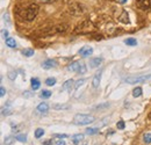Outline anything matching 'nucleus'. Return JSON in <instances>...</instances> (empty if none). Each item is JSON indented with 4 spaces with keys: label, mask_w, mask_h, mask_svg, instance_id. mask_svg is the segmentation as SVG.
I'll return each mask as SVG.
<instances>
[{
    "label": "nucleus",
    "mask_w": 151,
    "mask_h": 145,
    "mask_svg": "<svg viewBox=\"0 0 151 145\" xmlns=\"http://www.w3.org/2000/svg\"><path fill=\"white\" fill-rule=\"evenodd\" d=\"M93 30H94L93 23L90 20H84L73 29V34H88L92 33Z\"/></svg>",
    "instance_id": "1"
},
{
    "label": "nucleus",
    "mask_w": 151,
    "mask_h": 145,
    "mask_svg": "<svg viewBox=\"0 0 151 145\" xmlns=\"http://www.w3.org/2000/svg\"><path fill=\"white\" fill-rule=\"evenodd\" d=\"M38 13V6L36 4H30L26 11H23L21 13V17L23 19H26L27 21H33L34 19L36 18Z\"/></svg>",
    "instance_id": "2"
},
{
    "label": "nucleus",
    "mask_w": 151,
    "mask_h": 145,
    "mask_svg": "<svg viewBox=\"0 0 151 145\" xmlns=\"http://www.w3.org/2000/svg\"><path fill=\"white\" fill-rule=\"evenodd\" d=\"M94 116L92 115H85V114H77L73 117V123L77 126H87L90 123L94 122Z\"/></svg>",
    "instance_id": "3"
},
{
    "label": "nucleus",
    "mask_w": 151,
    "mask_h": 145,
    "mask_svg": "<svg viewBox=\"0 0 151 145\" xmlns=\"http://www.w3.org/2000/svg\"><path fill=\"white\" fill-rule=\"evenodd\" d=\"M68 12L73 15V17H80L83 15L85 12H86V8L84 5L79 4V2H71L69 5V8H68Z\"/></svg>",
    "instance_id": "4"
},
{
    "label": "nucleus",
    "mask_w": 151,
    "mask_h": 145,
    "mask_svg": "<svg viewBox=\"0 0 151 145\" xmlns=\"http://www.w3.org/2000/svg\"><path fill=\"white\" fill-rule=\"evenodd\" d=\"M68 70L69 71H72V72L85 73L86 72V66L83 63H80V62H73V63H71L68 66Z\"/></svg>",
    "instance_id": "5"
},
{
    "label": "nucleus",
    "mask_w": 151,
    "mask_h": 145,
    "mask_svg": "<svg viewBox=\"0 0 151 145\" xmlns=\"http://www.w3.org/2000/svg\"><path fill=\"white\" fill-rule=\"evenodd\" d=\"M149 79H151V74H149V75H138V77H128V78L124 79V81L127 84L132 85V84H138V83L147 81Z\"/></svg>",
    "instance_id": "6"
},
{
    "label": "nucleus",
    "mask_w": 151,
    "mask_h": 145,
    "mask_svg": "<svg viewBox=\"0 0 151 145\" xmlns=\"http://www.w3.org/2000/svg\"><path fill=\"white\" fill-rule=\"evenodd\" d=\"M66 29H68V24H65V23H63V24H58L56 27H52V28H50L47 33H45V35H54V34H60V33H64V32H66Z\"/></svg>",
    "instance_id": "7"
},
{
    "label": "nucleus",
    "mask_w": 151,
    "mask_h": 145,
    "mask_svg": "<svg viewBox=\"0 0 151 145\" xmlns=\"http://www.w3.org/2000/svg\"><path fill=\"white\" fill-rule=\"evenodd\" d=\"M136 4H137V7L142 11H149L151 7L150 0H136Z\"/></svg>",
    "instance_id": "8"
},
{
    "label": "nucleus",
    "mask_w": 151,
    "mask_h": 145,
    "mask_svg": "<svg viewBox=\"0 0 151 145\" xmlns=\"http://www.w3.org/2000/svg\"><path fill=\"white\" fill-rule=\"evenodd\" d=\"M56 65H57L56 60H54V59H47V60H44V62L42 63V69H44V70H50V69L55 67Z\"/></svg>",
    "instance_id": "9"
},
{
    "label": "nucleus",
    "mask_w": 151,
    "mask_h": 145,
    "mask_svg": "<svg viewBox=\"0 0 151 145\" xmlns=\"http://www.w3.org/2000/svg\"><path fill=\"white\" fill-rule=\"evenodd\" d=\"M92 54H93V49L91 47H84V48H81L79 50V55L81 57H88V56H91Z\"/></svg>",
    "instance_id": "10"
},
{
    "label": "nucleus",
    "mask_w": 151,
    "mask_h": 145,
    "mask_svg": "<svg viewBox=\"0 0 151 145\" xmlns=\"http://www.w3.org/2000/svg\"><path fill=\"white\" fill-rule=\"evenodd\" d=\"M101 73H102V71H99L98 73H95V75L93 77L92 86H93L94 88L99 87V85H100V81H101Z\"/></svg>",
    "instance_id": "11"
},
{
    "label": "nucleus",
    "mask_w": 151,
    "mask_h": 145,
    "mask_svg": "<svg viewBox=\"0 0 151 145\" xmlns=\"http://www.w3.org/2000/svg\"><path fill=\"white\" fill-rule=\"evenodd\" d=\"M36 110H37V113H40V114H47L48 110H49V106H48V103L42 102V103H40L37 106Z\"/></svg>",
    "instance_id": "12"
},
{
    "label": "nucleus",
    "mask_w": 151,
    "mask_h": 145,
    "mask_svg": "<svg viewBox=\"0 0 151 145\" xmlns=\"http://www.w3.org/2000/svg\"><path fill=\"white\" fill-rule=\"evenodd\" d=\"M101 63H102V58H99V57H96V58H91V59H90V66H91L92 69L98 67Z\"/></svg>",
    "instance_id": "13"
},
{
    "label": "nucleus",
    "mask_w": 151,
    "mask_h": 145,
    "mask_svg": "<svg viewBox=\"0 0 151 145\" xmlns=\"http://www.w3.org/2000/svg\"><path fill=\"white\" fill-rule=\"evenodd\" d=\"M83 139H84V135L83 134H77V135L71 137V141H72V143L75 145H78Z\"/></svg>",
    "instance_id": "14"
},
{
    "label": "nucleus",
    "mask_w": 151,
    "mask_h": 145,
    "mask_svg": "<svg viewBox=\"0 0 151 145\" xmlns=\"http://www.w3.org/2000/svg\"><path fill=\"white\" fill-rule=\"evenodd\" d=\"M73 84H75V81H73L72 79L66 80V81L64 83V85L62 86V91H68V90H71V87H72V86H75Z\"/></svg>",
    "instance_id": "15"
},
{
    "label": "nucleus",
    "mask_w": 151,
    "mask_h": 145,
    "mask_svg": "<svg viewBox=\"0 0 151 145\" xmlns=\"http://www.w3.org/2000/svg\"><path fill=\"white\" fill-rule=\"evenodd\" d=\"M119 21H121L122 23H129V17H128V13L126 11H122L121 15L119 17Z\"/></svg>",
    "instance_id": "16"
},
{
    "label": "nucleus",
    "mask_w": 151,
    "mask_h": 145,
    "mask_svg": "<svg viewBox=\"0 0 151 145\" xmlns=\"http://www.w3.org/2000/svg\"><path fill=\"white\" fill-rule=\"evenodd\" d=\"M6 44H7V47H9V48H17V42H15V39L12 38V37H7V38H6Z\"/></svg>",
    "instance_id": "17"
},
{
    "label": "nucleus",
    "mask_w": 151,
    "mask_h": 145,
    "mask_svg": "<svg viewBox=\"0 0 151 145\" xmlns=\"http://www.w3.org/2000/svg\"><path fill=\"white\" fill-rule=\"evenodd\" d=\"M40 86H41V84H40V80L37 78H32V88L34 91H36L40 88Z\"/></svg>",
    "instance_id": "18"
},
{
    "label": "nucleus",
    "mask_w": 151,
    "mask_h": 145,
    "mask_svg": "<svg viewBox=\"0 0 151 145\" xmlns=\"http://www.w3.org/2000/svg\"><path fill=\"white\" fill-rule=\"evenodd\" d=\"M1 114L2 115H9V114H12V108H11V103H8L6 107H4V108L1 109Z\"/></svg>",
    "instance_id": "19"
},
{
    "label": "nucleus",
    "mask_w": 151,
    "mask_h": 145,
    "mask_svg": "<svg viewBox=\"0 0 151 145\" xmlns=\"http://www.w3.org/2000/svg\"><path fill=\"white\" fill-rule=\"evenodd\" d=\"M143 142L145 144H151V134L150 132H147L143 135Z\"/></svg>",
    "instance_id": "20"
},
{
    "label": "nucleus",
    "mask_w": 151,
    "mask_h": 145,
    "mask_svg": "<svg viewBox=\"0 0 151 145\" xmlns=\"http://www.w3.org/2000/svg\"><path fill=\"white\" fill-rule=\"evenodd\" d=\"M142 95V88L141 87H136L134 91H132V96L134 98H139Z\"/></svg>",
    "instance_id": "21"
},
{
    "label": "nucleus",
    "mask_w": 151,
    "mask_h": 145,
    "mask_svg": "<svg viewBox=\"0 0 151 145\" xmlns=\"http://www.w3.org/2000/svg\"><path fill=\"white\" fill-rule=\"evenodd\" d=\"M98 132H99V130H98L96 128H87L86 131H85L86 135H95V134H98Z\"/></svg>",
    "instance_id": "22"
},
{
    "label": "nucleus",
    "mask_w": 151,
    "mask_h": 145,
    "mask_svg": "<svg viewBox=\"0 0 151 145\" xmlns=\"http://www.w3.org/2000/svg\"><path fill=\"white\" fill-rule=\"evenodd\" d=\"M22 55L26 57H32V56H34V50L33 49H24V50H22Z\"/></svg>",
    "instance_id": "23"
},
{
    "label": "nucleus",
    "mask_w": 151,
    "mask_h": 145,
    "mask_svg": "<svg viewBox=\"0 0 151 145\" xmlns=\"http://www.w3.org/2000/svg\"><path fill=\"white\" fill-rule=\"evenodd\" d=\"M17 138H14V137H12V136H9V137H6L5 138V141H4V143L5 145H12L14 143V141H15Z\"/></svg>",
    "instance_id": "24"
},
{
    "label": "nucleus",
    "mask_w": 151,
    "mask_h": 145,
    "mask_svg": "<svg viewBox=\"0 0 151 145\" xmlns=\"http://www.w3.org/2000/svg\"><path fill=\"white\" fill-rule=\"evenodd\" d=\"M124 43H126L127 45L132 47V45H136V44H137V41H136L135 38H127V39L124 41Z\"/></svg>",
    "instance_id": "25"
},
{
    "label": "nucleus",
    "mask_w": 151,
    "mask_h": 145,
    "mask_svg": "<svg viewBox=\"0 0 151 145\" xmlns=\"http://www.w3.org/2000/svg\"><path fill=\"white\" fill-rule=\"evenodd\" d=\"M43 135H44V130H43L42 128L36 129V131H35V137H36V138H41Z\"/></svg>",
    "instance_id": "26"
},
{
    "label": "nucleus",
    "mask_w": 151,
    "mask_h": 145,
    "mask_svg": "<svg viewBox=\"0 0 151 145\" xmlns=\"http://www.w3.org/2000/svg\"><path fill=\"white\" fill-rule=\"evenodd\" d=\"M45 84H47L48 86H54V85L56 84V79H55V78H48V79L45 80Z\"/></svg>",
    "instance_id": "27"
},
{
    "label": "nucleus",
    "mask_w": 151,
    "mask_h": 145,
    "mask_svg": "<svg viewBox=\"0 0 151 145\" xmlns=\"http://www.w3.org/2000/svg\"><path fill=\"white\" fill-rule=\"evenodd\" d=\"M51 96V92L50 91H43L41 93V98L42 99H48V98H50Z\"/></svg>",
    "instance_id": "28"
},
{
    "label": "nucleus",
    "mask_w": 151,
    "mask_h": 145,
    "mask_svg": "<svg viewBox=\"0 0 151 145\" xmlns=\"http://www.w3.org/2000/svg\"><path fill=\"white\" fill-rule=\"evenodd\" d=\"M85 81H86L85 79H79V80H77V81H76V84H75L76 90H78V88H79V87H80V86H81V85H83Z\"/></svg>",
    "instance_id": "29"
},
{
    "label": "nucleus",
    "mask_w": 151,
    "mask_h": 145,
    "mask_svg": "<svg viewBox=\"0 0 151 145\" xmlns=\"http://www.w3.org/2000/svg\"><path fill=\"white\" fill-rule=\"evenodd\" d=\"M18 141L20 142H26L27 141V136L26 135H23V134H21V135H17V137H15Z\"/></svg>",
    "instance_id": "30"
},
{
    "label": "nucleus",
    "mask_w": 151,
    "mask_h": 145,
    "mask_svg": "<svg viewBox=\"0 0 151 145\" xmlns=\"http://www.w3.org/2000/svg\"><path fill=\"white\" fill-rule=\"evenodd\" d=\"M52 108H55V109H68L69 108V106H68V105H54V106H52Z\"/></svg>",
    "instance_id": "31"
},
{
    "label": "nucleus",
    "mask_w": 151,
    "mask_h": 145,
    "mask_svg": "<svg viewBox=\"0 0 151 145\" xmlns=\"http://www.w3.org/2000/svg\"><path fill=\"white\" fill-rule=\"evenodd\" d=\"M124 122L123 121H119L117 122V124H116V127H117V129H120V130H122V129H124Z\"/></svg>",
    "instance_id": "32"
},
{
    "label": "nucleus",
    "mask_w": 151,
    "mask_h": 145,
    "mask_svg": "<svg viewBox=\"0 0 151 145\" xmlns=\"http://www.w3.org/2000/svg\"><path fill=\"white\" fill-rule=\"evenodd\" d=\"M8 78H9V79H12V80H13V79H15V78H17V73H15V72H9V74H8Z\"/></svg>",
    "instance_id": "33"
},
{
    "label": "nucleus",
    "mask_w": 151,
    "mask_h": 145,
    "mask_svg": "<svg viewBox=\"0 0 151 145\" xmlns=\"http://www.w3.org/2000/svg\"><path fill=\"white\" fill-rule=\"evenodd\" d=\"M5 93H6L5 88H4V87H1V88H0V95H1V96H4V95H5Z\"/></svg>",
    "instance_id": "34"
},
{
    "label": "nucleus",
    "mask_w": 151,
    "mask_h": 145,
    "mask_svg": "<svg viewBox=\"0 0 151 145\" xmlns=\"http://www.w3.org/2000/svg\"><path fill=\"white\" fill-rule=\"evenodd\" d=\"M2 36L5 37V39H6V37L8 36V32L7 30H2Z\"/></svg>",
    "instance_id": "35"
},
{
    "label": "nucleus",
    "mask_w": 151,
    "mask_h": 145,
    "mask_svg": "<svg viewBox=\"0 0 151 145\" xmlns=\"http://www.w3.org/2000/svg\"><path fill=\"white\" fill-rule=\"evenodd\" d=\"M38 1H41V2H44V4H48V2H54L55 0H38Z\"/></svg>",
    "instance_id": "36"
},
{
    "label": "nucleus",
    "mask_w": 151,
    "mask_h": 145,
    "mask_svg": "<svg viewBox=\"0 0 151 145\" xmlns=\"http://www.w3.org/2000/svg\"><path fill=\"white\" fill-rule=\"evenodd\" d=\"M56 145H65V142L64 141H58L56 143Z\"/></svg>",
    "instance_id": "37"
},
{
    "label": "nucleus",
    "mask_w": 151,
    "mask_h": 145,
    "mask_svg": "<svg viewBox=\"0 0 151 145\" xmlns=\"http://www.w3.org/2000/svg\"><path fill=\"white\" fill-rule=\"evenodd\" d=\"M56 137H59V138H65L66 135H56Z\"/></svg>",
    "instance_id": "38"
},
{
    "label": "nucleus",
    "mask_w": 151,
    "mask_h": 145,
    "mask_svg": "<svg viewBox=\"0 0 151 145\" xmlns=\"http://www.w3.org/2000/svg\"><path fill=\"white\" fill-rule=\"evenodd\" d=\"M127 1H128V0H119V2H120V4H126Z\"/></svg>",
    "instance_id": "39"
},
{
    "label": "nucleus",
    "mask_w": 151,
    "mask_h": 145,
    "mask_svg": "<svg viewBox=\"0 0 151 145\" xmlns=\"http://www.w3.org/2000/svg\"><path fill=\"white\" fill-rule=\"evenodd\" d=\"M50 143H51V141H49V142H45L44 144H45V145H50Z\"/></svg>",
    "instance_id": "40"
},
{
    "label": "nucleus",
    "mask_w": 151,
    "mask_h": 145,
    "mask_svg": "<svg viewBox=\"0 0 151 145\" xmlns=\"http://www.w3.org/2000/svg\"><path fill=\"white\" fill-rule=\"evenodd\" d=\"M149 118H150V120H151V113H150V114H149Z\"/></svg>",
    "instance_id": "41"
},
{
    "label": "nucleus",
    "mask_w": 151,
    "mask_h": 145,
    "mask_svg": "<svg viewBox=\"0 0 151 145\" xmlns=\"http://www.w3.org/2000/svg\"><path fill=\"white\" fill-rule=\"evenodd\" d=\"M84 145H87V144H84Z\"/></svg>",
    "instance_id": "42"
}]
</instances>
